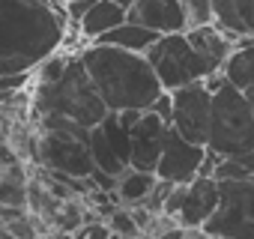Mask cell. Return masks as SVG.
<instances>
[{
  "instance_id": "obj_21",
  "label": "cell",
  "mask_w": 254,
  "mask_h": 239,
  "mask_svg": "<svg viewBox=\"0 0 254 239\" xmlns=\"http://www.w3.org/2000/svg\"><path fill=\"white\" fill-rule=\"evenodd\" d=\"M177 3H180V9L186 15V30L212 24V6H209V0H177Z\"/></svg>"
},
{
  "instance_id": "obj_26",
  "label": "cell",
  "mask_w": 254,
  "mask_h": 239,
  "mask_svg": "<svg viewBox=\"0 0 254 239\" xmlns=\"http://www.w3.org/2000/svg\"><path fill=\"white\" fill-rule=\"evenodd\" d=\"M156 239H183V227H180V224H174V227H168L165 233H159Z\"/></svg>"
},
{
  "instance_id": "obj_9",
  "label": "cell",
  "mask_w": 254,
  "mask_h": 239,
  "mask_svg": "<svg viewBox=\"0 0 254 239\" xmlns=\"http://www.w3.org/2000/svg\"><path fill=\"white\" fill-rule=\"evenodd\" d=\"M171 126H165L162 120L150 111L138 117V123L129 129V168L156 174V162L165 147V135Z\"/></svg>"
},
{
  "instance_id": "obj_29",
  "label": "cell",
  "mask_w": 254,
  "mask_h": 239,
  "mask_svg": "<svg viewBox=\"0 0 254 239\" xmlns=\"http://www.w3.org/2000/svg\"><path fill=\"white\" fill-rule=\"evenodd\" d=\"M0 239H12V233H9V230H6L3 224H0Z\"/></svg>"
},
{
  "instance_id": "obj_10",
  "label": "cell",
  "mask_w": 254,
  "mask_h": 239,
  "mask_svg": "<svg viewBox=\"0 0 254 239\" xmlns=\"http://www.w3.org/2000/svg\"><path fill=\"white\" fill-rule=\"evenodd\" d=\"M218 206V179L215 177H194L189 185H183V197L177 206L174 221L180 227H203L206 218Z\"/></svg>"
},
{
  "instance_id": "obj_12",
  "label": "cell",
  "mask_w": 254,
  "mask_h": 239,
  "mask_svg": "<svg viewBox=\"0 0 254 239\" xmlns=\"http://www.w3.org/2000/svg\"><path fill=\"white\" fill-rule=\"evenodd\" d=\"M212 24L233 39H254V0H209Z\"/></svg>"
},
{
  "instance_id": "obj_4",
  "label": "cell",
  "mask_w": 254,
  "mask_h": 239,
  "mask_svg": "<svg viewBox=\"0 0 254 239\" xmlns=\"http://www.w3.org/2000/svg\"><path fill=\"white\" fill-rule=\"evenodd\" d=\"M206 87L212 90V108H209V132H206V150L218 159L242 156L254 150V117L251 105L242 90L227 84L218 75L206 78Z\"/></svg>"
},
{
  "instance_id": "obj_22",
  "label": "cell",
  "mask_w": 254,
  "mask_h": 239,
  "mask_svg": "<svg viewBox=\"0 0 254 239\" xmlns=\"http://www.w3.org/2000/svg\"><path fill=\"white\" fill-rule=\"evenodd\" d=\"M0 206H27V182L0 179Z\"/></svg>"
},
{
  "instance_id": "obj_32",
  "label": "cell",
  "mask_w": 254,
  "mask_h": 239,
  "mask_svg": "<svg viewBox=\"0 0 254 239\" xmlns=\"http://www.w3.org/2000/svg\"><path fill=\"white\" fill-rule=\"evenodd\" d=\"M60 3H63V0H60Z\"/></svg>"
},
{
  "instance_id": "obj_2",
  "label": "cell",
  "mask_w": 254,
  "mask_h": 239,
  "mask_svg": "<svg viewBox=\"0 0 254 239\" xmlns=\"http://www.w3.org/2000/svg\"><path fill=\"white\" fill-rule=\"evenodd\" d=\"M78 60L108 111H147L162 93V84L144 54L84 42L78 48Z\"/></svg>"
},
{
  "instance_id": "obj_1",
  "label": "cell",
  "mask_w": 254,
  "mask_h": 239,
  "mask_svg": "<svg viewBox=\"0 0 254 239\" xmlns=\"http://www.w3.org/2000/svg\"><path fill=\"white\" fill-rule=\"evenodd\" d=\"M60 0H0V78L30 75L66 42Z\"/></svg>"
},
{
  "instance_id": "obj_18",
  "label": "cell",
  "mask_w": 254,
  "mask_h": 239,
  "mask_svg": "<svg viewBox=\"0 0 254 239\" xmlns=\"http://www.w3.org/2000/svg\"><path fill=\"white\" fill-rule=\"evenodd\" d=\"M90 218H96L93 209L84 206L81 197H69V200H60V206H57V212H54V218H51V227H57L63 236H72V233H75L84 221H90Z\"/></svg>"
},
{
  "instance_id": "obj_23",
  "label": "cell",
  "mask_w": 254,
  "mask_h": 239,
  "mask_svg": "<svg viewBox=\"0 0 254 239\" xmlns=\"http://www.w3.org/2000/svg\"><path fill=\"white\" fill-rule=\"evenodd\" d=\"M72 239H111V230L105 227L102 218H90V221H84V224L72 233Z\"/></svg>"
},
{
  "instance_id": "obj_15",
  "label": "cell",
  "mask_w": 254,
  "mask_h": 239,
  "mask_svg": "<svg viewBox=\"0 0 254 239\" xmlns=\"http://www.w3.org/2000/svg\"><path fill=\"white\" fill-rule=\"evenodd\" d=\"M153 185H156V174L126 168L117 177V185L111 191V200L120 203V206H144L147 197H150V191H153Z\"/></svg>"
},
{
  "instance_id": "obj_17",
  "label": "cell",
  "mask_w": 254,
  "mask_h": 239,
  "mask_svg": "<svg viewBox=\"0 0 254 239\" xmlns=\"http://www.w3.org/2000/svg\"><path fill=\"white\" fill-rule=\"evenodd\" d=\"M156 39H159V33H153V30H147V27H141L135 21H123L120 27L108 30L96 42L111 45V48H123V51H135V54H147L156 45Z\"/></svg>"
},
{
  "instance_id": "obj_20",
  "label": "cell",
  "mask_w": 254,
  "mask_h": 239,
  "mask_svg": "<svg viewBox=\"0 0 254 239\" xmlns=\"http://www.w3.org/2000/svg\"><path fill=\"white\" fill-rule=\"evenodd\" d=\"M212 177L215 179H245V177H254V150L251 153H242V156L218 159Z\"/></svg>"
},
{
  "instance_id": "obj_3",
  "label": "cell",
  "mask_w": 254,
  "mask_h": 239,
  "mask_svg": "<svg viewBox=\"0 0 254 239\" xmlns=\"http://www.w3.org/2000/svg\"><path fill=\"white\" fill-rule=\"evenodd\" d=\"M30 111L33 117H45V114H57V117H66L72 123L84 126V129H93L99 126L108 108L105 102L99 99L96 87L90 84L81 60H78V51H72L63 75L51 84H39L33 87V96H30Z\"/></svg>"
},
{
  "instance_id": "obj_28",
  "label": "cell",
  "mask_w": 254,
  "mask_h": 239,
  "mask_svg": "<svg viewBox=\"0 0 254 239\" xmlns=\"http://www.w3.org/2000/svg\"><path fill=\"white\" fill-rule=\"evenodd\" d=\"M245 99H248V105H251V117H254V87L245 90Z\"/></svg>"
},
{
  "instance_id": "obj_11",
  "label": "cell",
  "mask_w": 254,
  "mask_h": 239,
  "mask_svg": "<svg viewBox=\"0 0 254 239\" xmlns=\"http://www.w3.org/2000/svg\"><path fill=\"white\" fill-rule=\"evenodd\" d=\"M126 21H135L159 36L186 33V15L177 0H135L132 9L126 12Z\"/></svg>"
},
{
  "instance_id": "obj_8",
  "label": "cell",
  "mask_w": 254,
  "mask_h": 239,
  "mask_svg": "<svg viewBox=\"0 0 254 239\" xmlns=\"http://www.w3.org/2000/svg\"><path fill=\"white\" fill-rule=\"evenodd\" d=\"M203 159H206V147L189 144L174 129H168L162 156L156 162V177L165 179V182H171V185H189L194 177H200Z\"/></svg>"
},
{
  "instance_id": "obj_5",
  "label": "cell",
  "mask_w": 254,
  "mask_h": 239,
  "mask_svg": "<svg viewBox=\"0 0 254 239\" xmlns=\"http://www.w3.org/2000/svg\"><path fill=\"white\" fill-rule=\"evenodd\" d=\"M147 63L153 66L162 90H180L197 81H206L209 75H218L209 69V63L191 48V42L186 39V33H171V36H159L156 45L144 54Z\"/></svg>"
},
{
  "instance_id": "obj_7",
  "label": "cell",
  "mask_w": 254,
  "mask_h": 239,
  "mask_svg": "<svg viewBox=\"0 0 254 239\" xmlns=\"http://www.w3.org/2000/svg\"><path fill=\"white\" fill-rule=\"evenodd\" d=\"M171 105H174V117H171V129L186 138L189 144L206 147V132H209V108H212V90L206 87V81L171 90Z\"/></svg>"
},
{
  "instance_id": "obj_25",
  "label": "cell",
  "mask_w": 254,
  "mask_h": 239,
  "mask_svg": "<svg viewBox=\"0 0 254 239\" xmlns=\"http://www.w3.org/2000/svg\"><path fill=\"white\" fill-rule=\"evenodd\" d=\"M30 209L27 206H0V224H9V221H18L24 218Z\"/></svg>"
},
{
  "instance_id": "obj_14",
  "label": "cell",
  "mask_w": 254,
  "mask_h": 239,
  "mask_svg": "<svg viewBox=\"0 0 254 239\" xmlns=\"http://www.w3.org/2000/svg\"><path fill=\"white\" fill-rule=\"evenodd\" d=\"M126 21V9H120L117 3H111V0H99V3H93L81 21H78V33L84 42H96L99 36H105L108 30L120 27Z\"/></svg>"
},
{
  "instance_id": "obj_31",
  "label": "cell",
  "mask_w": 254,
  "mask_h": 239,
  "mask_svg": "<svg viewBox=\"0 0 254 239\" xmlns=\"http://www.w3.org/2000/svg\"><path fill=\"white\" fill-rule=\"evenodd\" d=\"M111 239H120V236H111Z\"/></svg>"
},
{
  "instance_id": "obj_19",
  "label": "cell",
  "mask_w": 254,
  "mask_h": 239,
  "mask_svg": "<svg viewBox=\"0 0 254 239\" xmlns=\"http://www.w3.org/2000/svg\"><path fill=\"white\" fill-rule=\"evenodd\" d=\"M105 227L111 230V236H120V239H141V227L138 221L132 218L129 206H120V203H108L105 209Z\"/></svg>"
},
{
  "instance_id": "obj_6",
  "label": "cell",
  "mask_w": 254,
  "mask_h": 239,
  "mask_svg": "<svg viewBox=\"0 0 254 239\" xmlns=\"http://www.w3.org/2000/svg\"><path fill=\"white\" fill-rule=\"evenodd\" d=\"M203 230L209 239H254V177L218 179V206Z\"/></svg>"
},
{
  "instance_id": "obj_13",
  "label": "cell",
  "mask_w": 254,
  "mask_h": 239,
  "mask_svg": "<svg viewBox=\"0 0 254 239\" xmlns=\"http://www.w3.org/2000/svg\"><path fill=\"white\" fill-rule=\"evenodd\" d=\"M186 39L191 42V48L209 63V69L212 72H221V66H224V60L230 57V51H233V45H236V39L233 36H227L218 24H203V27H191V30H186Z\"/></svg>"
},
{
  "instance_id": "obj_24",
  "label": "cell",
  "mask_w": 254,
  "mask_h": 239,
  "mask_svg": "<svg viewBox=\"0 0 254 239\" xmlns=\"http://www.w3.org/2000/svg\"><path fill=\"white\" fill-rule=\"evenodd\" d=\"M147 111H150V114H156V117L162 120V123H165V126H171V117H174V105H171V93H168V90H162V93L156 96V102H153V105H150Z\"/></svg>"
},
{
  "instance_id": "obj_30",
  "label": "cell",
  "mask_w": 254,
  "mask_h": 239,
  "mask_svg": "<svg viewBox=\"0 0 254 239\" xmlns=\"http://www.w3.org/2000/svg\"><path fill=\"white\" fill-rule=\"evenodd\" d=\"M0 123H3V111H0Z\"/></svg>"
},
{
  "instance_id": "obj_27",
  "label": "cell",
  "mask_w": 254,
  "mask_h": 239,
  "mask_svg": "<svg viewBox=\"0 0 254 239\" xmlns=\"http://www.w3.org/2000/svg\"><path fill=\"white\" fill-rule=\"evenodd\" d=\"M111 3H117L120 9H126V12H129V9H132V3H135V0H111Z\"/></svg>"
},
{
  "instance_id": "obj_16",
  "label": "cell",
  "mask_w": 254,
  "mask_h": 239,
  "mask_svg": "<svg viewBox=\"0 0 254 239\" xmlns=\"http://www.w3.org/2000/svg\"><path fill=\"white\" fill-rule=\"evenodd\" d=\"M221 78L242 93L254 87V39H236L230 57L221 66Z\"/></svg>"
}]
</instances>
